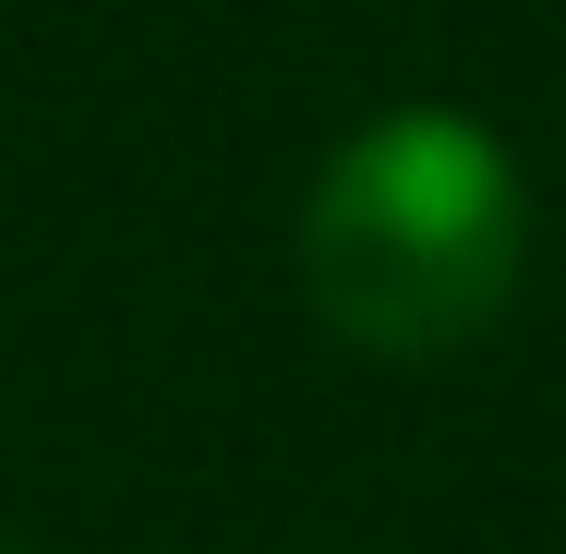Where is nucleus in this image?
Segmentation results:
<instances>
[{
    "mask_svg": "<svg viewBox=\"0 0 566 554\" xmlns=\"http://www.w3.org/2000/svg\"><path fill=\"white\" fill-rule=\"evenodd\" d=\"M531 194L506 133L470 109H386L361 121L314 206H302V290L361 362H447L518 302Z\"/></svg>",
    "mask_w": 566,
    "mask_h": 554,
    "instance_id": "1",
    "label": "nucleus"
},
{
    "mask_svg": "<svg viewBox=\"0 0 566 554\" xmlns=\"http://www.w3.org/2000/svg\"><path fill=\"white\" fill-rule=\"evenodd\" d=\"M0 554H12V543H0Z\"/></svg>",
    "mask_w": 566,
    "mask_h": 554,
    "instance_id": "2",
    "label": "nucleus"
}]
</instances>
